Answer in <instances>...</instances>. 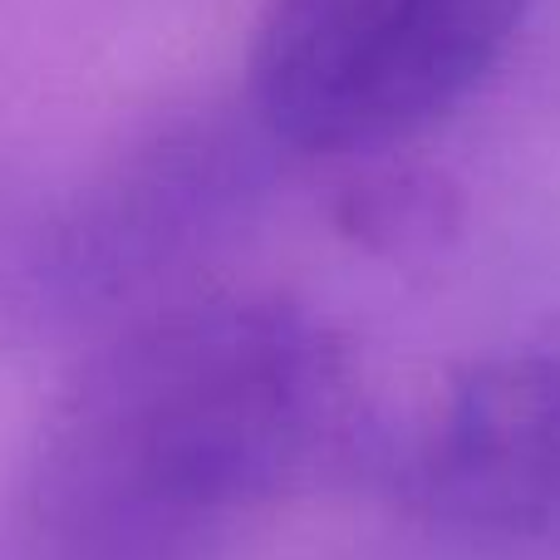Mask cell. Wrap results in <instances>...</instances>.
Listing matches in <instances>:
<instances>
[{
    "instance_id": "cell-1",
    "label": "cell",
    "mask_w": 560,
    "mask_h": 560,
    "mask_svg": "<svg viewBox=\"0 0 560 560\" xmlns=\"http://www.w3.org/2000/svg\"><path fill=\"white\" fill-rule=\"evenodd\" d=\"M349 345L280 295H197L118 325L59 384L5 492L0 560H232L354 453Z\"/></svg>"
},
{
    "instance_id": "cell-2",
    "label": "cell",
    "mask_w": 560,
    "mask_h": 560,
    "mask_svg": "<svg viewBox=\"0 0 560 560\" xmlns=\"http://www.w3.org/2000/svg\"><path fill=\"white\" fill-rule=\"evenodd\" d=\"M536 0H266L252 104L276 143L359 158L443 124L492 79Z\"/></svg>"
},
{
    "instance_id": "cell-3",
    "label": "cell",
    "mask_w": 560,
    "mask_h": 560,
    "mask_svg": "<svg viewBox=\"0 0 560 560\" xmlns=\"http://www.w3.org/2000/svg\"><path fill=\"white\" fill-rule=\"evenodd\" d=\"M378 453L384 482L428 522L560 541V315L453 369Z\"/></svg>"
}]
</instances>
